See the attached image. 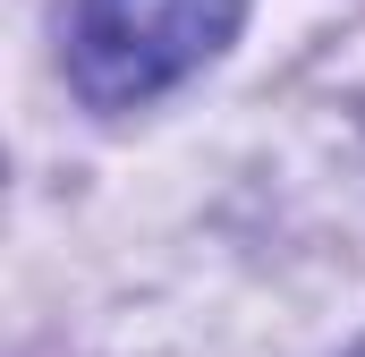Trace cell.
I'll use <instances>...</instances> for the list:
<instances>
[{"label": "cell", "mask_w": 365, "mask_h": 357, "mask_svg": "<svg viewBox=\"0 0 365 357\" xmlns=\"http://www.w3.org/2000/svg\"><path fill=\"white\" fill-rule=\"evenodd\" d=\"M238 9L247 0H77L68 77L102 111L145 102V94L179 86L187 69H204L238 34Z\"/></svg>", "instance_id": "cell-1"}, {"label": "cell", "mask_w": 365, "mask_h": 357, "mask_svg": "<svg viewBox=\"0 0 365 357\" xmlns=\"http://www.w3.org/2000/svg\"><path fill=\"white\" fill-rule=\"evenodd\" d=\"M357 357H365V349H357Z\"/></svg>", "instance_id": "cell-2"}]
</instances>
